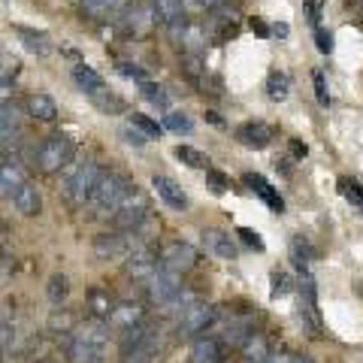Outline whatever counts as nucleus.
<instances>
[{"label": "nucleus", "mask_w": 363, "mask_h": 363, "mask_svg": "<svg viewBox=\"0 0 363 363\" xmlns=\"http://www.w3.org/2000/svg\"><path fill=\"white\" fill-rule=\"evenodd\" d=\"M104 176V167L94 164V161H79L76 167H70L61 179V194L76 203V206H85L91 203V194H94L97 182Z\"/></svg>", "instance_id": "nucleus-1"}, {"label": "nucleus", "mask_w": 363, "mask_h": 363, "mask_svg": "<svg viewBox=\"0 0 363 363\" xmlns=\"http://www.w3.org/2000/svg\"><path fill=\"white\" fill-rule=\"evenodd\" d=\"M73 155H76V145L70 136L55 133V136H45L37 149H33V164L40 167V173L55 176L73 161Z\"/></svg>", "instance_id": "nucleus-2"}, {"label": "nucleus", "mask_w": 363, "mask_h": 363, "mask_svg": "<svg viewBox=\"0 0 363 363\" xmlns=\"http://www.w3.org/2000/svg\"><path fill=\"white\" fill-rule=\"evenodd\" d=\"M133 191L130 179L124 173H116V169H104V176H100L94 194H91V206H94L97 212H109L116 215V209L121 206V200L128 197Z\"/></svg>", "instance_id": "nucleus-3"}, {"label": "nucleus", "mask_w": 363, "mask_h": 363, "mask_svg": "<svg viewBox=\"0 0 363 363\" xmlns=\"http://www.w3.org/2000/svg\"><path fill=\"white\" fill-rule=\"evenodd\" d=\"M145 294H149V300L155 306H161V309H179V303L185 300V294H182V272L161 267L145 281Z\"/></svg>", "instance_id": "nucleus-4"}, {"label": "nucleus", "mask_w": 363, "mask_h": 363, "mask_svg": "<svg viewBox=\"0 0 363 363\" xmlns=\"http://www.w3.org/2000/svg\"><path fill=\"white\" fill-rule=\"evenodd\" d=\"M215 327H218V339L224 345H236V348H242V342L248 336L255 333V312H230L227 318H215Z\"/></svg>", "instance_id": "nucleus-5"}, {"label": "nucleus", "mask_w": 363, "mask_h": 363, "mask_svg": "<svg viewBox=\"0 0 363 363\" xmlns=\"http://www.w3.org/2000/svg\"><path fill=\"white\" fill-rule=\"evenodd\" d=\"M145 218H149V203H145V197L133 188L130 194L121 200L116 215H112V224H116V230H140L145 224Z\"/></svg>", "instance_id": "nucleus-6"}, {"label": "nucleus", "mask_w": 363, "mask_h": 363, "mask_svg": "<svg viewBox=\"0 0 363 363\" xmlns=\"http://www.w3.org/2000/svg\"><path fill=\"white\" fill-rule=\"evenodd\" d=\"M215 318H218V312H215V306H209V303L179 306V330L185 336H194L200 330H209L215 324Z\"/></svg>", "instance_id": "nucleus-7"}, {"label": "nucleus", "mask_w": 363, "mask_h": 363, "mask_svg": "<svg viewBox=\"0 0 363 363\" xmlns=\"http://www.w3.org/2000/svg\"><path fill=\"white\" fill-rule=\"evenodd\" d=\"M161 351H164V339L152 327V330L145 333L140 342L121 348V363H157V360H161Z\"/></svg>", "instance_id": "nucleus-8"}, {"label": "nucleus", "mask_w": 363, "mask_h": 363, "mask_svg": "<svg viewBox=\"0 0 363 363\" xmlns=\"http://www.w3.org/2000/svg\"><path fill=\"white\" fill-rule=\"evenodd\" d=\"M128 260V276L133 281H149L157 269H161V260H157V255L152 252L149 245H143V248H136V252L130 257H124Z\"/></svg>", "instance_id": "nucleus-9"}, {"label": "nucleus", "mask_w": 363, "mask_h": 363, "mask_svg": "<svg viewBox=\"0 0 363 363\" xmlns=\"http://www.w3.org/2000/svg\"><path fill=\"white\" fill-rule=\"evenodd\" d=\"M194 264H197V252L188 242H169L161 252V267L173 272H188Z\"/></svg>", "instance_id": "nucleus-10"}, {"label": "nucleus", "mask_w": 363, "mask_h": 363, "mask_svg": "<svg viewBox=\"0 0 363 363\" xmlns=\"http://www.w3.org/2000/svg\"><path fill=\"white\" fill-rule=\"evenodd\" d=\"M152 13L173 33L185 30V6H182V0H152Z\"/></svg>", "instance_id": "nucleus-11"}, {"label": "nucleus", "mask_w": 363, "mask_h": 363, "mask_svg": "<svg viewBox=\"0 0 363 363\" xmlns=\"http://www.w3.org/2000/svg\"><path fill=\"white\" fill-rule=\"evenodd\" d=\"M200 242L212 257H221V260H233L236 257V245L230 240V233L218 230V227H206V230L200 233Z\"/></svg>", "instance_id": "nucleus-12"}, {"label": "nucleus", "mask_w": 363, "mask_h": 363, "mask_svg": "<svg viewBox=\"0 0 363 363\" xmlns=\"http://www.w3.org/2000/svg\"><path fill=\"white\" fill-rule=\"evenodd\" d=\"M233 136H236V143H240V145H245V149H255V152L267 149V145L272 143V130L267 128V124H260V121H245V124H240Z\"/></svg>", "instance_id": "nucleus-13"}, {"label": "nucleus", "mask_w": 363, "mask_h": 363, "mask_svg": "<svg viewBox=\"0 0 363 363\" xmlns=\"http://www.w3.org/2000/svg\"><path fill=\"white\" fill-rule=\"evenodd\" d=\"M152 185H155V191H157V197H161L169 209H179V212H185L188 209V194L182 191V185L176 179H169V176H164V173H157L155 179H152Z\"/></svg>", "instance_id": "nucleus-14"}, {"label": "nucleus", "mask_w": 363, "mask_h": 363, "mask_svg": "<svg viewBox=\"0 0 363 363\" xmlns=\"http://www.w3.org/2000/svg\"><path fill=\"white\" fill-rule=\"evenodd\" d=\"M191 363H221L224 360V342L218 336H200L191 342Z\"/></svg>", "instance_id": "nucleus-15"}, {"label": "nucleus", "mask_w": 363, "mask_h": 363, "mask_svg": "<svg viewBox=\"0 0 363 363\" xmlns=\"http://www.w3.org/2000/svg\"><path fill=\"white\" fill-rule=\"evenodd\" d=\"M242 182L255 191V194H257L260 200L267 203V206H269L272 212H285V200H281V194L269 185V182H267L264 176H257V173H245V179H242Z\"/></svg>", "instance_id": "nucleus-16"}, {"label": "nucleus", "mask_w": 363, "mask_h": 363, "mask_svg": "<svg viewBox=\"0 0 363 363\" xmlns=\"http://www.w3.org/2000/svg\"><path fill=\"white\" fill-rule=\"evenodd\" d=\"M21 185H28L25 182V173H21V167L16 157H4V164H0V191H4V197L6 200H13V194L21 188Z\"/></svg>", "instance_id": "nucleus-17"}, {"label": "nucleus", "mask_w": 363, "mask_h": 363, "mask_svg": "<svg viewBox=\"0 0 363 363\" xmlns=\"http://www.w3.org/2000/svg\"><path fill=\"white\" fill-rule=\"evenodd\" d=\"M124 0H85L82 13L94 21H112V18H121L124 13Z\"/></svg>", "instance_id": "nucleus-18"}, {"label": "nucleus", "mask_w": 363, "mask_h": 363, "mask_svg": "<svg viewBox=\"0 0 363 363\" xmlns=\"http://www.w3.org/2000/svg\"><path fill=\"white\" fill-rule=\"evenodd\" d=\"M143 318H145V312H143L140 303H118L116 309H112V315H109V324L116 327V330H128V327L140 324Z\"/></svg>", "instance_id": "nucleus-19"}, {"label": "nucleus", "mask_w": 363, "mask_h": 363, "mask_svg": "<svg viewBox=\"0 0 363 363\" xmlns=\"http://www.w3.org/2000/svg\"><path fill=\"white\" fill-rule=\"evenodd\" d=\"M25 112L37 121H52L55 116H58V104H55L49 94H30L25 100Z\"/></svg>", "instance_id": "nucleus-20"}, {"label": "nucleus", "mask_w": 363, "mask_h": 363, "mask_svg": "<svg viewBox=\"0 0 363 363\" xmlns=\"http://www.w3.org/2000/svg\"><path fill=\"white\" fill-rule=\"evenodd\" d=\"M240 351H242V360H245V363H269V360H272L269 342H267V339L260 336V333H252V336H248Z\"/></svg>", "instance_id": "nucleus-21"}, {"label": "nucleus", "mask_w": 363, "mask_h": 363, "mask_svg": "<svg viewBox=\"0 0 363 363\" xmlns=\"http://www.w3.org/2000/svg\"><path fill=\"white\" fill-rule=\"evenodd\" d=\"M73 79H76V85L85 91V94H100V91H106V85H104V76H100L97 70H91V67H85V64H76L73 67Z\"/></svg>", "instance_id": "nucleus-22"}, {"label": "nucleus", "mask_w": 363, "mask_h": 363, "mask_svg": "<svg viewBox=\"0 0 363 363\" xmlns=\"http://www.w3.org/2000/svg\"><path fill=\"white\" fill-rule=\"evenodd\" d=\"M13 206L21 215H40L43 200H40V194H37V188H33V185H21L16 194H13Z\"/></svg>", "instance_id": "nucleus-23"}, {"label": "nucleus", "mask_w": 363, "mask_h": 363, "mask_svg": "<svg viewBox=\"0 0 363 363\" xmlns=\"http://www.w3.org/2000/svg\"><path fill=\"white\" fill-rule=\"evenodd\" d=\"M0 133H4V149H9V143L18 140V112L16 106H9V100L4 104V116H0Z\"/></svg>", "instance_id": "nucleus-24"}, {"label": "nucleus", "mask_w": 363, "mask_h": 363, "mask_svg": "<svg viewBox=\"0 0 363 363\" xmlns=\"http://www.w3.org/2000/svg\"><path fill=\"white\" fill-rule=\"evenodd\" d=\"M267 94H269V100H276V104L288 100V94H291V79H288V73L272 70L269 79H267Z\"/></svg>", "instance_id": "nucleus-25"}, {"label": "nucleus", "mask_w": 363, "mask_h": 363, "mask_svg": "<svg viewBox=\"0 0 363 363\" xmlns=\"http://www.w3.org/2000/svg\"><path fill=\"white\" fill-rule=\"evenodd\" d=\"M67 294H70V281H67L64 272H55V276H49V281H45V297H49V303L61 306L67 300Z\"/></svg>", "instance_id": "nucleus-26"}, {"label": "nucleus", "mask_w": 363, "mask_h": 363, "mask_svg": "<svg viewBox=\"0 0 363 363\" xmlns=\"http://www.w3.org/2000/svg\"><path fill=\"white\" fill-rule=\"evenodd\" d=\"M49 330H55V333H70V330H76V315L61 309V306H55V312L49 315Z\"/></svg>", "instance_id": "nucleus-27"}, {"label": "nucleus", "mask_w": 363, "mask_h": 363, "mask_svg": "<svg viewBox=\"0 0 363 363\" xmlns=\"http://www.w3.org/2000/svg\"><path fill=\"white\" fill-rule=\"evenodd\" d=\"M176 157L182 164L194 167V169H209V157L203 152H197V149H191V145H176Z\"/></svg>", "instance_id": "nucleus-28"}, {"label": "nucleus", "mask_w": 363, "mask_h": 363, "mask_svg": "<svg viewBox=\"0 0 363 363\" xmlns=\"http://www.w3.org/2000/svg\"><path fill=\"white\" fill-rule=\"evenodd\" d=\"M339 191H342V197H345V200H351L354 206L363 209V188L357 185L354 179H339Z\"/></svg>", "instance_id": "nucleus-29"}, {"label": "nucleus", "mask_w": 363, "mask_h": 363, "mask_svg": "<svg viewBox=\"0 0 363 363\" xmlns=\"http://www.w3.org/2000/svg\"><path fill=\"white\" fill-rule=\"evenodd\" d=\"M112 309H116V306L109 303L106 294L91 291V312H94V318H109V315H112Z\"/></svg>", "instance_id": "nucleus-30"}, {"label": "nucleus", "mask_w": 363, "mask_h": 363, "mask_svg": "<svg viewBox=\"0 0 363 363\" xmlns=\"http://www.w3.org/2000/svg\"><path fill=\"white\" fill-rule=\"evenodd\" d=\"M143 97L149 100V104H155V106H169L167 91L161 85H155V82H143Z\"/></svg>", "instance_id": "nucleus-31"}, {"label": "nucleus", "mask_w": 363, "mask_h": 363, "mask_svg": "<svg viewBox=\"0 0 363 363\" xmlns=\"http://www.w3.org/2000/svg\"><path fill=\"white\" fill-rule=\"evenodd\" d=\"M18 33H21V37H25L28 49L40 52V55H49V43H45L43 33H37V30H28V28H18Z\"/></svg>", "instance_id": "nucleus-32"}, {"label": "nucleus", "mask_w": 363, "mask_h": 363, "mask_svg": "<svg viewBox=\"0 0 363 363\" xmlns=\"http://www.w3.org/2000/svg\"><path fill=\"white\" fill-rule=\"evenodd\" d=\"M118 133H121V140H124V143H130V145H145V143L152 140V136H149V133H143L133 121H130V124H124Z\"/></svg>", "instance_id": "nucleus-33"}, {"label": "nucleus", "mask_w": 363, "mask_h": 363, "mask_svg": "<svg viewBox=\"0 0 363 363\" xmlns=\"http://www.w3.org/2000/svg\"><path fill=\"white\" fill-rule=\"evenodd\" d=\"M182 43H185V49L188 52H200L203 49V33H200V28H194V25H185V30H182Z\"/></svg>", "instance_id": "nucleus-34"}, {"label": "nucleus", "mask_w": 363, "mask_h": 363, "mask_svg": "<svg viewBox=\"0 0 363 363\" xmlns=\"http://www.w3.org/2000/svg\"><path fill=\"white\" fill-rule=\"evenodd\" d=\"M130 121H133V124H136V128H140L143 133H149V136H161V124L152 121L149 116H143V112H133Z\"/></svg>", "instance_id": "nucleus-35"}, {"label": "nucleus", "mask_w": 363, "mask_h": 363, "mask_svg": "<svg viewBox=\"0 0 363 363\" xmlns=\"http://www.w3.org/2000/svg\"><path fill=\"white\" fill-rule=\"evenodd\" d=\"M164 124L169 130H191V118L185 116V112H167V118H164Z\"/></svg>", "instance_id": "nucleus-36"}, {"label": "nucleus", "mask_w": 363, "mask_h": 363, "mask_svg": "<svg viewBox=\"0 0 363 363\" xmlns=\"http://www.w3.org/2000/svg\"><path fill=\"white\" fill-rule=\"evenodd\" d=\"M236 233H240V240H242L245 245H252V248H257V252H264V240H260V236L252 230V227H240Z\"/></svg>", "instance_id": "nucleus-37"}, {"label": "nucleus", "mask_w": 363, "mask_h": 363, "mask_svg": "<svg viewBox=\"0 0 363 363\" xmlns=\"http://www.w3.org/2000/svg\"><path fill=\"white\" fill-rule=\"evenodd\" d=\"M13 345H16V327L9 324V318L4 312V354H13Z\"/></svg>", "instance_id": "nucleus-38"}, {"label": "nucleus", "mask_w": 363, "mask_h": 363, "mask_svg": "<svg viewBox=\"0 0 363 363\" xmlns=\"http://www.w3.org/2000/svg\"><path fill=\"white\" fill-rule=\"evenodd\" d=\"M288 276L285 272H272V297H279V294H288Z\"/></svg>", "instance_id": "nucleus-39"}, {"label": "nucleus", "mask_w": 363, "mask_h": 363, "mask_svg": "<svg viewBox=\"0 0 363 363\" xmlns=\"http://www.w3.org/2000/svg\"><path fill=\"white\" fill-rule=\"evenodd\" d=\"M315 94H318V104H321V106L330 104V97H327V85H324V76H321V73H315Z\"/></svg>", "instance_id": "nucleus-40"}, {"label": "nucleus", "mask_w": 363, "mask_h": 363, "mask_svg": "<svg viewBox=\"0 0 363 363\" xmlns=\"http://www.w3.org/2000/svg\"><path fill=\"white\" fill-rule=\"evenodd\" d=\"M209 185H212L215 194H224V191H227V179L221 173H215V169H209Z\"/></svg>", "instance_id": "nucleus-41"}, {"label": "nucleus", "mask_w": 363, "mask_h": 363, "mask_svg": "<svg viewBox=\"0 0 363 363\" xmlns=\"http://www.w3.org/2000/svg\"><path fill=\"white\" fill-rule=\"evenodd\" d=\"M118 70L128 76V79H136V82H145V73L140 70V67H130V64H118Z\"/></svg>", "instance_id": "nucleus-42"}, {"label": "nucleus", "mask_w": 363, "mask_h": 363, "mask_svg": "<svg viewBox=\"0 0 363 363\" xmlns=\"http://www.w3.org/2000/svg\"><path fill=\"white\" fill-rule=\"evenodd\" d=\"M318 49H321L324 55L333 49V37H330V30H318Z\"/></svg>", "instance_id": "nucleus-43"}, {"label": "nucleus", "mask_w": 363, "mask_h": 363, "mask_svg": "<svg viewBox=\"0 0 363 363\" xmlns=\"http://www.w3.org/2000/svg\"><path fill=\"white\" fill-rule=\"evenodd\" d=\"M269 363H312L309 357H300V354H276Z\"/></svg>", "instance_id": "nucleus-44"}, {"label": "nucleus", "mask_w": 363, "mask_h": 363, "mask_svg": "<svg viewBox=\"0 0 363 363\" xmlns=\"http://www.w3.org/2000/svg\"><path fill=\"white\" fill-rule=\"evenodd\" d=\"M197 4H200V6H206V9H215V6H221L224 0H197Z\"/></svg>", "instance_id": "nucleus-45"}, {"label": "nucleus", "mask_w": 363, "mask_h": 363, "mask_svg": "<svg viewBox=\"0 0 363 363\" xmlns=\"http://www.w3.org/2000/svg\"><path fill=\"white\" fill-rule=\"evenodd\" d=\"M291 152L297 155V157H306V145H300V143H291Z\"/></svg>", "instance_id": "nucleus-46"}, {"label": "nucleus", "mask_w": 363, "mask_h": 363, "mask_svg": "<svg viewBox=\"0 0 363 363\" xmlns=\"http://www.w3.org/2000/svg\"><path fill=\"white\" fill-rule=\"evenodd\" d=\"M97 363H100V360H97Z\"/></svg>", "instance_id": "nucleus-47"}]
</instances>
